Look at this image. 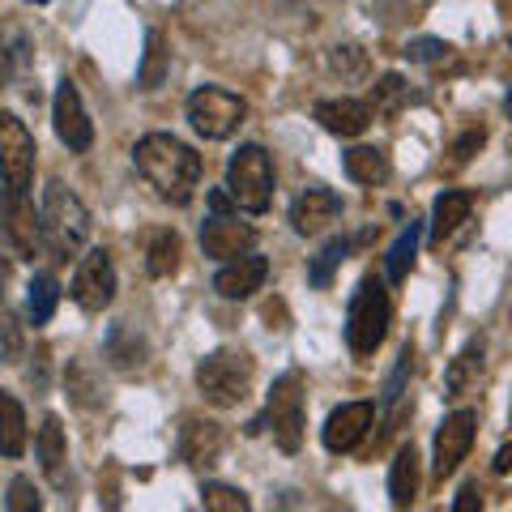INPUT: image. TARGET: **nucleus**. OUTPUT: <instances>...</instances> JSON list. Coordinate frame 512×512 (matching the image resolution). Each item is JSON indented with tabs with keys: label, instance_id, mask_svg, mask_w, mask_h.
<instances>
[{
	"label": "nucleus",
	"instance_id": "43",
	"mask_svg": "<svg viewBox=\"0 0 512 512\" xmlns=\"http://www.w3.org/2000/svg\"><path fill=\"white\" fill-rule=\"evenodd\" d=\"M43 359H47V350L39 346V355H35V363H30V380H35V384H39V389H43V384H47V372H43Z\"/></svg>",
	"mask_w": 512,
	"mask_h": 512
},
{
	"label": "nucleus",
	"instance_id": "23",
	"mask_svg": "<svg viewBox=\"0 0 512 512\" xmlns=\"http://www.w3.org/2000/svg\"><path fill=\"white\" fill-rule=\"evenodd\" d=\"M346 175L355 184H367V188H376L389 180V154L376 150V146H355V150H346Z\"/></svg>",
	"mask_w": 512,
	"mask_h": 512
},
{
	"label": "nucleus",
	"instance_id": "40",
	"mask_svg": "<svg viewBox=\"0 0 512 512\" xmlns=\"http://www.w3.org/2000/svg\"><path fill=\"white\" fill-rule=\"evenodd\" d=\"M453 47L448 43H440V39H414V43H406V60H414V64H431V60H444Z\"/></svg>",
	"mask_w": 512,
	"mask_h": 512
},
{
	"label": "nucleus",
	"instance_id": "17",
	"mask_svg": "<svg viewBox=\"0 0 512 512\" xmlns=\"http://www.w3.org/2000/svg\"><path fill=\"white\" fill-rule=\"evenodd\" d=\"M316 120L333 137H359V133H367V124H372V103H359V99H320L316 103Z\"/></svg>",
	"mask_w": 512,
	"mask_h": 512
},
{
	"label": "nucleus",
	"instance_id": "20",
	"mask_svg": "<svg viewBox=\"0 0 512 512\" xmlns=\"http://www.w3.org/2000/svg\"><path fill=\"white\" fill-rule=\"evenodd\" d=\"M470 210H474V197H470V192H440V197H436V210H431V244L444 248V239L457 235V231L470 222Z\"/></svg>",
	"mask_w": 512,
	"mask_h": 512
},
{
	"label": "nucleus",
	"instance_id": "24",
	"mask_svg": "<svg viewBox=\"0 0 512 512\" xmlns=\"http://www.w3.org/2000/svg\"><path fill=\"white\" fill-rule=\"evenodd\" d=\"M0 453L22 457L26 453V414L18 406V397L0 389Z\"/></svg>",
	"mask_w": 512,
	"mask_h": 512
},
{
	"label": "nucleus",
	"instance_id": "1",
	"mask_svg": "<svg viewBox=\"0 0 512 512\" xmlns=\"http://www.w3.org/2000/svg\"><path fill=\"white\" fill-rule=\"evenodd\" d=\"M133 163L146 175V184L171 205H188L201 184V154L171 133H146L133 150Z\"/></svg>",
	"mask_w": 512,
	"mask_h": 512
},
{
	"label": "nucleus",
	"instance_id": "29",
	"mask_svg": "<svg viewBox=\"0 0 512 512\" xmlns=\"http://www.w3.org/2000/svg\"><path fill=\"white\" fill-rule=\"evenodd\" d=\"M167 60H171V52H167L163 30H150L146 35V64H141V73H137L141 90H158L167 82Z\"/></svg>",
	"mask_w": 512,
	"mask_h": 512
},
{
	"label": "nucleus",
	"instance_id": "21",
	"mask_svg": "<svg viewBox=\"0 0 512 512\" xmlns=\"http://www.w3.org/2000/svg\"><path fill=\"white\" fill-rule=\"evenodd\" d=\"M414 495H419V448L402 444L393 457V470H389V500H393V508H410Z\"/></svg>",
	"mask_w": 512,
	"mask_h": 512
},
{
	"label": "nucleus",
	"instance_id": "28",
	"mask_svg": "<svg viewBox=\"0 0 512 512\" xmlns=\"http://www.w3.org/2000/svg\"><path fill=\"white\" fill-rule=\"evenodd\" d=\"M107 359H111V367H120V372H133V367L146 363V342H141L133 329L116 325L107 338Z\"/></svg>",
	"mask_w": 512,
	"mask_h": 512
},
{
	"label": "nucleus",
	"instance_id": "7",
	"mask_svg": "<svg viewBox=\"0 0 512 512\" xmlns=\"http://www.w3.org/2000/svg\"><path fill=\"white\" fill-rule=\"evenodd\" d=\"M265 423L274 427V440L282 453H299L303 444V372H286L274 380L265 397Z\"/></svg>",
	"mask_w": 512,
	"mask_h": 512
},
{
	"label": "nucleus",
	"instance_id": "46",
	"mask_svg": "<svg viewBox=\"0 0 512 512\" xmlns=\"http://www.w3.org/2000/svg\"><path fill=\"white\" fill-rule=\"evenodd\" d=\"M30 5H47V0H30Z\"/></svg>",
	"mask_w": 512,
	"mask_h": 512
},
{
	"label": "nucleus",
	"instance_id": "18",
	"mask_svg": "<svg viewBox=\"0 0 512 512\" xmlns=\"http://www.w3.org/2000/svg\"><path fill=\"white\" fill-rule=\"evenodd\" d=\"M218 453H222V427L210 419H188L180 431V457L201 470V466H214Z\"/></svg>",
	"mask_w": 512,
	"mask_h": 512
},
{
	"label": "nucleus",
	"instance_id": "11",
	"mask_svg": "<svg viewBox=\"0 0 512 512\" xmlns=\"http://www.w3.org/2000/svg\"><path fill=\"white\" fill-rule=\"evenodd\" d=\"M0 222H5L9 244L18 248V256L35 261L43 248V214H35V205L26 201V192H5L0 201Z\"/></svg>",
	"mask_w": 512,
	"mask_h": 512
},
{
	"label": "nucleus",
	"instance_id": "33",
	"mask_svg": "<svg viewBox=\"0 0 512 512\" xmlns=\"http://www.w3.org/2000/svg\"><path fill=\"white\" fill-rule=\"evenodd\" d=\"M26 52H30L26 35H22V30H13L5 18H0V86H9L13 69H18V60H26Z\"/></svg>",
	"mask_w": 512,
	"mask_h": 512
},
{
	"label": "nucleus",
	"instance_id": "9",
	"mask_svg": "<svg viewBox=\"0 0 512 512\" xmlns=\"http://www.w3.org/2000/svg\"><path fill=\"white\" fill-rule=\"evenodd\" d=\"M73 299L82 312H103L111 299H116V265L103 248H94L82 256L77 265V278H73Z\"/></svg>",
	"mask_w": 512,
	"mask_h": 512
},
{
	"label": "nucleus",
	"instance_id": "36",
	"mask_svg": "<svg viewBox=\"0 0 512 512\" xmlns=\"http://www.w3.org/2000/svg\"><path fill=\"white\" fill-rule=\"evenodd\" d=\"M410 372H414V346H402L393 376H389V384H384V406H397V402L406 397V380H410Z\"/></svg>",
	"mask_w": 512,
	"mask_h": 512
},
{
	"label": "nucleus",
	"instance_id": "47",
	"mask_svg": "<svg viewBox=\"0 0 512 512\" xmlns=\"http://www.w3.org/2000/svg\"><path fill=\"white\" fill-rule=\"evenodd\" d=\"M0 363H5V355H0Z\"/></svg>",
	"mask_w": 512,
	"mask_h": 512
},
{
	"label": "nucleus",
	"instance_id": "22",
	"mask_svg": "<svg viewBox=\"0 0 512 512\" xmlns=\"http://www.w3.org/2000/svg\"><path fill=\"white\" fill-rule=\"evenodd\" d=\"M483 376V342H470L444 372V397H466Z\"/></svg>",
	"mask_w": 512,
	"mask_h": 512
},
{
	"label": "nucleus",
	"instance_id": "39",
	"mask_svg": "<svg viewBox=\"0 0 512 512\" xmlns=\"http://www.w3.org/2000/svg\"><path fill=\"white\" fill-rule=\"evenodd\" d=\"M0 355H5V363H13L22 355V333H18V320H13L5 308H0Z\"/></svg>",
	"mask_w": 512,
	"mask_h": 512
},
{
	"label": "nucleus",
	"instance_id": "25",
	"mask_svg": "<svg viewBox=\"0 0 512 512\" xmlns=\"http://www.w3.org/2000/svg\"><path fill=\"white\" fill-rule=\"evenodd\" d=\"M56 299H60V282L52 274H35L26 286V316L30 325H47L56 312Z\"/></svg>",
	"mask_w": 512,
	"mask_h": 512
},
{
	"label": "nucleus",
	"instance_id": "42",
	"mask_svg": "<svg viewBox=\"0 0 512 512\" xmlns=\"http://www.w3.org/2000/svg\"><path fill=\"white\" fill-rule=\"evenodd\" d=\"M491 470L495 474H512V444H504L500 453H495V461H491Z\"/></svg>",
	"mask_w": 512,
	"mask_h": 512
},
{
	"label": "nucleus",
	"instance_id": "32",
	"mask_svg": "<svg viewBox=\"0 0 512 512\" xmlns=\"http://www.w3.org/2000/svg\"><path fill=\"white\" fill-rule=\"evenodd\" d=\"M346 256H350V239H346V235L329 239V244L316 252V261L308 265V282H312V286H320V291H325V286L333 282V269H338V265L346 261Z\"/></svg>",
	"mask_w": 512,
	"mask_h": 512
},
{
	"label": "nucleus",
	"instance_id": "6",
	"mask_svg": "<svg viewBox=\"0 0 512 512\" xmlns=\"http://www.w3.org/2000/svg\"><path fill=\"white\" fill-rule=\"evenodd\" d=\"M248 116V103L231 90H218V86H201L192 90L188 99V124L197 128L205 141H227L239 124Z\"/></svg>",
	"mask_w": 512,
	"mask_h": 512
},
{
	"label": "nucleus",
	"instance_id": "26",
	"mask_svg": "<svg viewBox=\"0 0 512 512\" xmlns=\"http://www.w3.org/2000/svg\"><path fill=\"white\" fill-rule=\"evenodd\" d=\"M64 384H69V397L82 410H94V406H103V380L94 376V367L90 363H69V372H64Z\"/></svg>",
	"mask_w": 512,
	"mask_h": 512
},
{
	"label": "nucleus",
	"instance_id": "37",
	"mask_svg": "<svg viewBox=\"0 0 512 512\" xmlns=\"http://www.w3.org/2000/svg\"><path fill=\"white\" fill-rule=\"evenodd\" d=\"M483 141H487V128H483V124H478V128H470L466 137H457V141H453V150H448L453 158H448V163H453V167H466L470 158H474L478 150H483Z\"/></svg>",
	"mask_w": 512,
	"mask_h": 512
},
{
	"label": "nucleus",
	"instance_id": "35",
	"mask_svg": "<svg viewBox=\"0 0 512 512\" xmlns=\"http://www.w3.org/2000/svg\"><path fill=\"white\" fill-rule=\"evenodd\" d=\"M201 504L210 508V512H248V508H252L244 491L222 487V483H205V491H201Z\"/></svg>",
	"mask_w": 512,
	"mask_h": 512
},
{
	"label": "nucleus",
	"instance_id": "10",
	"mask_svg": "<svg viewBox=\"0 0 512 512\" xmlns=\"http://www.w3.org/2000/svg\"><path fill=\"white\" fill-rule=\"evenodd\" d=\"M474 427H478L474 410H457V414H448V419L440 423V431H436V461H431V474H436L440 483L448 474H457V466L466 461L470 444H474Z\"/></svg>",
	"mask_w": 512,
	"mask_h": 512
},
{
	"label": "nucleus",
	"instance_id": "5",
	"mask_svg": "<svg viewBox=\"0 0 512 512\" xmlns=\"http://www.w3.org/2000/svg\"><path fill=\"white\" fill-rule=\"evenodd\" d=\"M227 192L244 214H265L274 201V163L261 146H239L227 163Z\"/></svg>",
	"mask_w": 512,
	"mask_h": 512
},
{
	"label": "nucleus",
	"instance_id": "12",
	"mask_svg": "<svg viewBox=\"0 0 512 512\" xmlns=\"http://www.w3.org/2000/svg\"><path fill=\"white\" fill-rule=\"evenodd\" d=\"M52 124H56V137H60L73 154H86V150L94 146V124H90L86 107H82V94H77L73 82H60V86H56Z\"/></svg>",
	"mask_w": 512,
	"mask_h": 512
},
{
	"label": "nucleus",
	"instance_id": "2",
	"mask_svg": "<svg viewBox=\"0 0 512 512\" xmlns=\"http://www.w3.org/2000/svg\"><path fill=\"white\" fill-rule=\"evenodd\" d=\"M39 214H43V244H47V252H52L56 261H73V256H82L86 239H90V210L69 184H60V180L47 184Z\"/></svg>",
	"mask_w": 512,
	"mask_h": 512
},
{
	"label": "nucleus",
	"instance_id": "4",
	"mask_svg": "<svg viewBox=\"0 0 512 512\" xmlns=\"http://www.w3.org/2000/svg\"><path fill=\"white\" fill-rule=\"evenodd\" d=\"M389 316H393V303H389L384 282L363 278L355 299H350V312H346V342L359 359L376 355V346L384 342V333H389Z\"/></svg>",
	"mask_w": 512,
	"mask_h": 512
},
{
	"label": "nucleus",
	"instance_id": "19",
	"mask_svg": "<svg viewBox=\"0 0 512 512\" xmlns=\"http://www.w3.org/2000/svg\"><path fill=\"white\" fill-rule=\"evenodd\" d=\"M35 453L43 461V474L52 478V487H69V474H64V461H69V440H64V423L56 414H47L35 440Z\"/></svg>",
	"mask_w": 512,
	"mask_h": 512
},
{
	"label": "nucleus",
	"instance_id": "27",
	"mask_svg": "<svg viewBox=\"0 0 512 512\" xmlns=\"http://www.w3.org/2000/svg\"><path fill=\"white\" fill-rule=\"evenodd\" d=\"M410 103V86L397 73H384L380 82L372 86V116L380 120H397V111Z\"/></svg>",
	"mask_w": 512,
	"mask_h": 512
},
{
	"label": "nucleus",
	"instance_id": "34",
	"mask_svg": "<svg viewBox=\"0 0 512 512\" xmlns=\"http://www.w3.org/2000/svg\"><path fill=\"white\" fill-rule=\"evenodd\" d=\"M329 69L342 77V82H363L367 77V52L359 43H338L329 52Z\"/></svg>",
	"mask_w": 512,
	"mask_h": 512
},
{
	"label": "nucleus",
	"instance_id": "16",
	"mask_svg": "<svg viewBox=\"0 0 512 512\" xmlns=\"http://www.w3.org/2000/svg\"><path fill=\"white\" fill-rule=\"evenodd\" d=\"M338 214H342L338 192H329V188H308V192H299L295 205H291V227H295L299 235H316V231H325Z\"/></svg>",
	"mask_w": 512,
	"mask_h": 512
},
{
	"label": "nucleus",
	"instance_id": "31",
	"mask_svg": "<svg viewBox=\"0 0 512 512\" xmlns=\"http://www.w3.org/2000/svg\"><path fill=\"white\" fill-rule=\"evenodd\" d=\"M419 235H423V222H410V227L397 235V244L389 248V282H406L410 278L414 256H419Z\"/></svg>",
	"mask_w": 512,
	"mask_h": 512
},
{
	"label": "nucleus",
	"instance_id": "14",
	"mask_svg": "<svg viewBox=\"0 0 512 512\" xmlns=\"http://www.w3.org/2000/svg\"><path fill=\"white\" fill-rule=\"evenodd\" d=\"M252 239H256L252 227L239 222L235 214H214L201 227V248H205V256H214V261H235V256H244L252 248Z\"/></svg>",
	"mask_w": 512,
	"mask_h": 512
},
{
	"label": "nucleus",
	"instance_id": "3",
	"mask_svg": "<svg viewBox=\"0 0 512 512\" xmlns=\"http://www.w3.org/2000/svg\"><path fill=\"white\" fill-rule=\"evenodd\" d=\"M252 376H256V367L244 350H214V355H205L197 363V389L218 410H231L244 402L252 393Z\"/></svg>",
	"mask_w": 512,
	"mask_h": 512
},
{
	"label": "nucleus",
	"instance_id": "38",
	"mask_svg": "<svg viewBox=\"0 0 512 512\" xmlns=\"http://www.w3.org/2000/svg\"><path fill=\"white\" fill-rule=\"evenodd\" d=\"M5 504H9L13 512H35V508H43V500H39V491H35V483H30V478H13Z\"/></svg>",
	"mask_w": 512,
	"mask_h": 512
},
{
	"label": "nucleus",
	"instance_id": "8",
	"mask_svg": "<svg viewBox=\"0 0 512 512\" xmlns=\"http://www.w3.org/2000/svg\"><path fill=\"white\" fill-rule=\"evenodd\" d=\"M35 137L30 128L13 116V111H0V180L5 192H26L35 180Z\"/></svg>",
	"mask_w": 512,
	"mask_h": 512
},
{
	"label": "nucleus",
	"instance_id": "44",
	"mask_svg": "<svg viewBox=\"0 0 512 512\" xmlns=\"http://www.w3.org/2000/svg\"><path fill=\"white\" fill-rule=\"evenodd\" d=\"M5 286H9V256L0 252V308H5Z\"/></svg>",
	"mask_w": 512,
	"mask_h": 512
},
{
	"label": "nucleus",
	"instance_id": "45",
	"mask_svg": "<svg viewBox=\"0 0 512 512\" xmlns=\"http://www.w3.org/2000/svg\"><path fill=\"white\" fill-rule=\"evenodd\" d=\"M504 111H508V116H512V94H508V99H504Z\"/></svg>",
	"mask_w": 512,
	"mask_h": 512
},
{
	"label": "nucleus",
	"instance_id": "13",
	"mask_svg": "<svg viewBox=\"0 0 512 512\" xmlns=\"http://www.w3.org/2000/svg\"><path fill=\"white\" fill-rule=\"evenodd\" d=\"M372 419H376L372 402H346L342 410H333L329 423H325V448L329 453H350V448H359L367 440Z\"/></svg>",
	"mask_w": 512,
	"mask_h": 512
},
{
	"label": "nucleus",
	"instance_id": "41",
	"mask_svg": "<svg viewBox=\"0 0 512 512\" xmlns=\"http://www.w3.org/2000/svg\"><path fill=\"white\" fill-rule=\"evenodd\" d=\"M474 508H483V495H478L474 483H466L457 491V500H453V512H474Z\"/></svg>",
	"mask_w": 512,
	"mask_h": 512
},
{
	"label": "nucleus",
	"instance_id": "15",
	"mask_svg": "<svg viewBox=\"0 0 512 512\" xmlns=\"http://www.w3.org/2000/svg\"><path fill=\"white\" fill-rule=\"evenodd\" d=\"M265 278H269V261H265V256L244 252V256H235L231 265H222V269H218L214 291H218L222 299H248V295L261 291Z\"/></svg>",
	"mask_w": 512,
	"mask_h": 512
},
{
	"label": "nucleus",
	"instance_id": "30",
	"mask_svg": "<svg viewBox=\"0 0 512 512\" xmlns=\"http://www.w3.org/2000/svg\"><path fill=\"white\" fill-rule=\"evenodd\" d=\"M146 269H150V278H171L175 269H180V235H175V231H158L150 239Z\"/></svg>",
	"mask_w": 512,
	"mask_h": 512
}]
</instances>
